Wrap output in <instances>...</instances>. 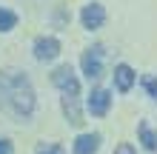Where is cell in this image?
I'll return each instance as SVG.
<instances>
[{
	"instance_id": "obj_1",
	"label": "cell",
	"mask_w": 157,
	"mask_h": 154,
	"mask_svg": "<svg viewBox=\"0 0 157 154\" xmlns=\"http://www.w3.org/2000/svg\"><path fill=\"white\" fill-rule=\"evenodd\" d=\"M37 97H34L32 80L20 71H0V108H9L14 117L29 120L34 114Z\"/></svg>"
},
{
	"instance_id": "obj_2",
	"label": "cell",
	"mask_w": 157,
	"mask_h": 154,
	"mask_svg": "<svg viewBox=\"0 0 157 154\" xmlns=\"http://www.w3.org/2000/svg\"><path fill=\"white\" fill-rule=\"evenodd\" d=\"M52 83L60 88L63 94H69V97H80V80H77V74H75V69L69 66H57L52 71Z\"/></svg>"
},
{
	"instance_id": "obj_3",
	"label": "cell",
	"mask_w": 157,
	"mask_h": 154,
	"mask_svg": "<svg viewBox=\"0 0 157 154\" xmlns=\"http://www.w3.org/2000/svg\"><path fill=\"white\" fill-rule=\"evenodd\" d=\"M103 46H91L83 51V57H80V69H83V74H86V80H97V77H103Z\"/></svg>"
},
{
	"instance_id": "obj_4",
	"label": "cell",
	"mask_w": 157,
	"mask_h": 154,
	"mask_svg": "<svg viewBox=\"0 0 157 154\" xmlns=\"http://www.w3.org/2000/svg\"><path fill=\"white\" fill-rule=\"evenodd\" d=\"M86 108L91 117H106L109 108H112V92L109 88H91L89 100H86Z\"/></svg>"
},
{
	"instance_id": "obj_5",
	"label": "cell",
	"mask_w": 157,
	"mask_h": 154,
	"mask_svg": "<svg viewBox=\"0 0 157 154\" xmlns=\"http://www.w3.org/2000/svg\"><path fill=\"white\" fill-rule=\"evenodd\" d=\"M80 23H83V29H89V32L100 29V26L106 23V9H103V3H86V6L80 9Z\"/></svg>"
},
{
	"instance_id": "obj_6",
	"label": "cell",
	"mask_w": 157,
	"mask_h": 154,
	"mask_svg": "<svg viewBox=\"0 0 157 154\" xmlns=\"http://www.w3.org/2000/svg\"><path fill=\"white\" fill-rule=\"evenodd\" d=\"M60 54V40L57 37H37L34 40V57H37L40 63H52L54 57Z\"/></svg>"
},
{
	"instance_id": "obj_7",
	"label": "cell",
	"mask_w": 157,
	"mask_h": 154,
	"mask_svg": "<svg viewBox=\"0 0 157 154\" xmlns=\"http://www.w3.org/2000/svg\"><path fill=\"white\" fill-rule=\"evenodd\" d=\"M100 143H103V137H100L97 131L77 134L75 143H71V154H97L100 151Z\"/></svg>"
},
{
	"instance_id": "obj_8",
	"label": "cell",
	"mask_w": 157,
	"mask_h": 154,
	"mask_svg": "<svg viewBox=\"0 0 157 154\" xmlns=\"http://www.w3.org/2000/svg\"><path fill=\"white\" fill-rule=\"evenodd\" d=\"M114 88L120 94H126V92H132V86H134V80H137V74H134V69L128 66V63H117L114 66Z\"/></svg>"
},
{
	"instance_id": "obj_9",
	"label": "cell",
	"mask_w": 157,
	"mask_h": 154,
	"mask_svg": "<svg viewBox=\"0 0 157 154\" xmlns=\"http://www.w3.org/2000/svg\"><path fill=\"white\" fill-rule=\"evenodd\" d=\"M60 108H63V114H66V120H69L71 126H83L80 97H69V94H63V97H60Z\"/></svg>"
},
{
	"instance_id": "obj_10",
	"label": "cell",
	"mask_w": 157,
	"mask_h": 154,
	"mask_svg": "<svg viewBox=\"0 0 157 154\" xmlns=\"http://www.w3.org/2000/svg\"><path fill=\"white\" fill-rule=\"evenodd\" d=\"M137 137H140V143H143L146 151H157V131L151 129L149 123H140V126H137Z\"/></svg>"
},
{
	"instance_id": "obj_11",
	"label": "cell",
	"mask_w": 157,
	"mask_h": 154,
	"mask_svg": "<svg viewBox=\"0 0 157 154\" xmlns=\"http://www.w3.org/2000/svg\"><path fill=\"white\" fill-rule=\"evenodd\" d=\"M14 26H17V14L12 12V9L0 6V32H12Z\"/></svg>"
},
{
	"instance_id": "obj_12",
	"label": "cell",
	"mask_w": 157,
	"mask_h": 154,
	"mask_svg": "<svg viewBox=\"0 0 157 154\" xmlns=\"http://www.w3.org/2000/svg\"><path fill=\"white\" fill-rule=\"evenodd\" d=\"M34 154H66V148H63L60 143H40Z\"/></svg>"
},
{
	"instance_id": "obj_13",
	"label": "cell",
	"mask_w": 157,
	"mask_h": 154,
	"mask_svg": "<svg viewBox=\"0 0 157 154\" xmlns=\"http://www.w3.org/2000/svg\"><path fill=\"white\" fill-rule=\"evenodd\" d=\"M140 83H143V88H146V92H149V97H151V100L157 103V77H151V74H146V77L140 80Z\"/></svg>"
},
{
	"instance_id": "obj_14",
	"label": "cell",
	"mask_w": 157,
	"mask_h": 154,
	"mask_svg": "<svg viewBox=\"0 0 157 154\" xmlns=\"http://www.w3.org/2000/svg\"><path fill=\"white\" fill-rule=\"evenodd\" d=\"M114 154H137V151H134L132 143H117V146H114Z\"/></svg>"
},
{
	"instance_id": "obj_15",
	"label": "cell",
	"mask_w": 157,
	"mask_h": 154,
	"mask_svg": "<svg viewBox=\"0 0 157 154\" xmlns=\"http://www.w3.org/2000/svg\"><path fill=\"white\" fill-rule=\"evenodd\" d=\"M0 154H14V146L9 137H0Z\"/></svg>"
}]
</instances>
